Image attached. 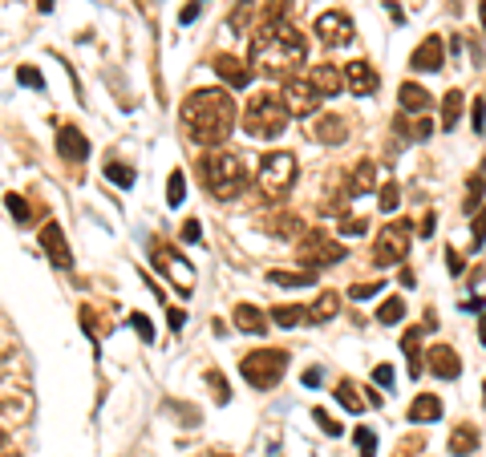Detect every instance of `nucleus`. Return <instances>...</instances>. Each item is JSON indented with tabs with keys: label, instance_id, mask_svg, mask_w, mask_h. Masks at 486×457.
<instances>
[{
	"label": "nucleus",
	"instance_id": "obj_14",
	"mask_svg": "<svg viewBox=\"0 0 486 457\" xmlns=\"http://www.w3.org/2000/svg\"><path fill=\"white\" fill-rule=\"evenodd\" d=\"M426 356H429L426 364H429L434 377H442V381H458V377H462V361H458V353L450 344H434Z\"/></svg>",
	"mask_w": 486,
	"mask_h": 457
},
{
	"label": "nucleus",
	"instance_id": "obj_22",
	"mask_svg": "<svg viewBox=\"0 0 486 457\" xmlns=\"http://www.w3.org/2000/svg\"><path fill=\"white\" fill-rule=\"evenodd\" d=\"M442 417V400L434 397V392H421V397H413L410 405V421H418V425H429V421Z\"/></svg>",
	"mask_w": 486,
	"mask_h": 457
},
{
	"label": "nucleus",
	"instance_id": "obj_17",
	"mask_svg": "<svg viewBox=\"0 0 486 457\" xmlns=\"http://www.w3.org/2000/svg\"><path fill=\"white\" fill-rule=\"evenodd\" d=\"M58 154L66 158V163H81L89 154V138L77 126H61L58 130Z\"/></svg>",
	"mask_w": 486,
	"mask_h": 457
},
{
	"label": "nucleus",
	"instance_id": "obj_48",
	"mask_svg": "<svg viewBox=\"0 0 486 457\" xmlns=\"http://www.w3.org/2000/svg\"><path fill=\"white\" fill-rule=\"evenodd\" d=\"M199 235H203V231H199V223H187V227H182V239H187V243H199Z\"/></svg>",
	"mask_w": 486,
	"mask_h": 457
},
{
	"label": "nucleus",
	"instance_id": "obj_25",
	"mask_svg": "<svg viewBox=\"0 0 486 457\" xmlns=\"http://www.w3.org/2000/svg\"><path fill=\"white\" fill-rule=\"evenodd\" d=\"M478 429H470V425H462V429H454V438H450V453L454 457H470L478 449Z\"/></svg>",
	"mask_w": 486,
	"mask_h": 457
},
{
	"label": "nucleus",
	"instance_id": "obj_44",
	"mask_svg": "<svg viewBox=\"0 0 486 457\" xmlns=\"http://www.w3.org/2000/svg\"><path fill=\"white\" fill-rule=\"evenodd\" d=\"M482 243H486V207L474 215V248H482Z\"/></svg>",
	"mask_w": 486,
	"mask_h": 457
},
{
	"label": "nucleus",
	"instance_id": "obj_41",
	"mask_svg": "<svg viewBox=\"0 0 486 457\" xmlns=\"http://www.w3.org/2000/svg\"><path fill=\"white\" fill-rule=\"evenodd\" d=\"M312 421L324 429V433H328V438H341V425H336V421L328 417V413H324V409H316V413H312Z\"/></svg>",
	"mask_w": 486,
	"mask_h": 457
},
{
	"label": "nucleus",
	"instance_id": "obj_58",
	"mask_svg": "<svg viewBox=\"0 0 486 457\" xmlns=\"http://www.w3.org/2000/svg\"><path fill=\"white\" fill-rule=\"evenodd\" d=\"M203 457H228V453H203Z\"/></svg>",
	"mask_w": 486,
	"mask_h": 457
},
{
	"label": "nucleus",
	"instance_id": "obj_51",
	"mask_svg": "<svg viewBox=\"0 0 486 457\" xmlns=\"http://www.w3.org/2000/svg\"><path fill=\"white\" fill-rule=\"evenodd\" d=\"M182 324H187V316H182L179 308H171V328H174V332H182Z\"/></svg>",
	"mask_w": 486,
	"mask_h": 457
},
{
	"label": "nucleus",
	"instance_id": "obj_15",
	"mask_svg": "<svg viewBox=\"0 0 486 457\" xmlns=\"http://www.w3.org/2000/svg\"><path fill=\"white\" fill-rule=\"evenodd\" d=\"M41 248H45V255L53 259L58 267H69V263H73V251H69L66 231H61L58 223H45V227H41Z\"/></svg>",
	"mask_w": 486,
	"mask_h": 457
},
{
	"label": "nucleus",
	"instance_id": "obj_33",
	"mask_svg": "<svg viewBox=\"0 0 486 457\" xmlns=\"http://www.w3.org/2000/svg\"><path fill=\"white\" fill-rule=\"evenodd\" d=\"M182 199H187V179H182V171H171V179H166V202L179 207Z\"/></svg>",
	"mask_w": 486,
	"mask_h": 457
},
{
	"label": "nucleus",
	"instance_id": "obj_12",
	"mask_svg": "<svg viewBox=\"0 0 486 457\" xmlns=\"http://www.w3.org/2000/svg\"><path fill=\"white\" fill-rule=\"evenodd\" d=\"M154 263L162 267V271H166V276L174 279V284H182V292H191L195 287V271L187 263H182V255L174 248H166V243H158V248H154Z\"/></svg>",
	"mask_w": 486,
	"mask_h": 457
},
{
	"label": "nucleus",
	"instance_id": "obj_21",
	"mask_svg": "<svg viewBox=\"0 0 486 457\" xmlns=\"http://www.w3.org/2000/svg\"><path fill=\"white\" fill-rule=\"evenodd\" d=\"M397 102H401V110H405V114H426V110H429V102H434V97H429L426 89L418 86V81H401V89H397Z\"/></svg>",
	"mask_w": 486,
	"mask_h": 457
},
{
	"label": "nucleus",
	"instance_id": "obj_10",
	"mask_svg": "<svg viewBox=\"0 0 486 457\" xmlns=\"http://www.w3.org/2000/svg\"><path fill=\"white\" fill-rule=\"evenodd\" d=\"M312 33L324 41V45H349V41H353V20L344 17V12L328 9V12H320V17H316Z\"/></svg>",
	"mask_w": 486,
	"mask_h": 457
},
{
	"label": "nucleus",
	"instance_id": "obj_52",
	"mask_svg": "<svg viewBox=\"0 0 486 457\" xmlns=\"http://www.w3.org/2000/svg\"><path fill=\"white\" fill-rule=\"evenodd\" d=\"M446 263H450V271H454V276L462 271V259H458V251H446Z\"/></svg>",
	"mask_w": 486,
	"mask_h": 457
},
{
	"label": "nucleus",
	"instance_id": "obj_43",
	"mask_svg": "<svg viewBox=\"0 0 486 457\" xmlns=\"http://www.w3.org/2000/svg\"><path fill=\"white\" fill-rule=\"evenodd\" d=\"M130 324H134V332H138V336L154 340V328H150V320H146V316H138V312H134V316H130Z\"/></svg>",
	"mask_w": 486,
	"mask_h": 457
},
{
	"label": "nucleus",
	"instance_id": "obj_36",
	"mask_svg": "<svg viewBox=\"0 0 486 457\" xmlns=\"http://www.w3.org/2000/svg\"><path fill=\"white\" fill-rule=\"evenodd\" d=\"M17 81H20L25 89H45V77H41L33 65H20V69H17Z\"/></svg>",
	"mask_w": 486,
	"mask_h": 457
},
{
	"label": "nucleus",
	"instance_id": "obj_24",
	"mask_svg": "<svg viewBox=\"0 0 486 457\" xmlns=\"http://www.w3.org/2000/svg\"><path fill=\"white\" fill-rule=\"evenodd\" d=\"M336 308H341V295H336V292H320V295H316V304L308 308V324H324V320H333Z\"/></svg>",
	"mask_w": 486,
	"mask_h": 457
},
{
	"label": "nucleus",
	"instance_id": "obj_29",
	"mask_svg": "<svg viewBox=\"0 0 486 457\" xmlns=\"http://www.w3.org/2000/svg\"><path fill=\"white\" fill-rule=\"evenodd\" d=\"M267 279L280 287H308L316 279V271H267Z\"/></svg>",
	"mask_w": 486,
	"mask_h": 457
},
{
	"label": "nucleus",
	"instance_id": "obj_40",
	"mask_svg": "<svg viewBox=\"0 0 486 457\" xmlns=\"http://www.w3.org/2000/svg\"><path fill=\"white\" fill-rule=\"evenodd\" d=\"M397 202H401L397 182H385V187H382V210H397Z\"/></svg>",
	"mask_w": 486,
	"mask_h": 457
},
{
	"label": "nucleus",
	"instance_id": "obj_46",
	"mask_svg": "<svg viewBox=\"0 0 486 457\" xmlns=\"http://www.w3.org/2000/svg\"><path fill=\"white\" fill-rule=\"evenodd\" d=\"M373 292H382V284H357V287H349V295H353V300H369Z\"/></svg>",
	"mask_w": 486,
	"mask_h": 457
},
{
	"label": "nucleus",
	"instance_id": "obj_18",
	"mask_svg": "<svg viewBox=\"0 0 486 457\" xmlns=\"http://www.w3.org/2000/svg\"><path fill=\"white\" fill-rule=\"evenodd\" d=\"M308 81L316 86V94H320V97H336L344 89L341 65H312V69H308Z\"/></svg>",
	"mask_w": 486,
	"mask_h": 457
},
{
	"label": "nucleus",
	"instance_id": "obj_2",
	"mask_svg": "<svg viewBox=\"0 0 486 457\" xmlns=\"http://www.w3.org/2000/svg\"><path fill=\"white\" fill-rule=\"evenodd\" d=\"M308 57V41L305 33L288 25V20H276V25H264V29L251 37V61L256 73L272 77V81H288L296 69L305 65Z\"/></svg>",
	"mask_w": 486,
	"mask_h": 457
},
{
	"label": "nucleus",
	"instance_id": "obj_37",
	"mask_svg": "<svg viewBox=\"0 0 486 457\" xmlns=\"http://www.w3.org/2000/svg\"><path fill=\"white\" fill-rule=\"evenodd\" d=\"M105 179L118 182V187H134V171H130V166H118V163L105 166Z\"/></svg>",
	"mask_w": 486,
	"mask_h": 457
},
{
	"label": "nucleus",
	"instance_id": "obj_50",
	"mask_svg": "<svg viewBox=\"0 0 486 457\" xmlns=\"http://www.w3.org/2000/svg\"><path fill=\"white\" fill-rule=\"evenodd\" d=\"M300 381H305V389H312V385H320V369H308L305 377H300Z\"/></svg>",
	"mask_w": 486,
	"mask_h": 457
},
{
	"label": "nucleus",
	"instance_id": "obj_6",
	"mask_svg": "<svg viewBox=\"0 0 486 457\" xmlns=\"http://www.w3.org/2000/svg\"><path fill=\"white\" fill-rule=\"evenodd\" d=\"M256 182H259V191L272 194V199H280V194L292 191V182H296V158L288 150H272L259 158V171H256Z\"/></svg>",
	"mask_w": 486,
	"mask_h": 457
},
{
	"label": "nucleus",
	"instance_id": "obj_31",
	"mask_svg": "<svg viewBox=\"0 0 486 457\" xmlns=\"http://www.w3.org/2000/svg\"><path fill=\"white\" fill-rule=\"evenodd\" d=\"M333 392H336V400H341L349 413H361V409H365V400L357 397V385H353V381H341Z\"/></svg>",
	"mask_w": 486,
	"mask_h": 457
},
{
	"label": "nucleus",
	"instance_id": "obj_49",
	"mask_svg": "<svg viewBox=\"0 0 486 457\" xmlns=\"http://www.w3.org/2000/svg\"><path fill=\"white\" fill-rule=\"evenodd\" d=\"M482 118H486V105H482V97H478L474 102V130L482 133Z\"/></svg>",
	"mask_w": 486,
	"mask_h": 457
},
{
	"label": "nucleus",
	"instance_id": "obj_34",
	"mask_svg": "<svg viewBox=\"0 0 486 457\" xmlns=\"http://www.w3.org/2000/svg\"><path fill=\"white\" fill-rule=\"evenodd\" d=\"M486 194V166H478V174L470 179V194H467V210H474Z\"/></svg>",
	"mask_w": 486,
	"mask_h": 457
},
{
	"label": "nucleus",
	"instance_id": "obj_7",
	"mask_svg": "<svg viewBox=\"0 0 486 457\" xmlns=\"http://www.w3.org/2000/svg\"><path fill=\"white\" fill-rule=\"evenodd\" d=\"M341 259H349L344 243L320 235V231L300 235V263H305V271H320V267H333V263H341Z\"/></svg>",
	"mask_w": 486,
	"mask_h": 457
},
{
	"label": "nucleus",
	"instance_id": "obj_11",
	"mask_svg": "<svg viewBox=\"0 0 486 457\" xmlns=\"http://www.w3.org/2000/svg\"><path fill=\"white\" fill-rule=\"evenodd\" d=\"M377 86H382V77H377V69H373L369 61H349V65H344V89L353 97L377 94Z\"/></svg>",
	"mask_w": 486,
	"mask_h": 457
},
{
	"label": "nucleus",
	"instance_id": "obj_27",
	"mask_svg": "<svg viewBox=\"0 0 486 457\" xmlns=\"http://www.w3.org/2000/svg\"><path fill=\"white\" fill-rule=\"evenodd\" d=\"M458 118H462V94L450 89V94L442 97V130H454Z\"/></svg>",
	"mask_w": 486,
	"mask_h": 457
},
{
	"label": "nucleus",
	"instance_id": "obj_39",
	"mask_svg": "<svg viewBox=\"0 0 486 457\" xmlns=\"http://www.w3.org/2000/svg\"><path fill=\"white\" fill-rule=\"evenodd\" d=\"M207 385H211V389H215V400H220V405H228V400H231V392H228V381H223L220 372H207Z\"/></svg>",
	"mask_w": 486,
	"mask_h": 457
},
{
	"label": "nucleus",
	"instance_id": "obj_54",
	"mask_svg": "<svg viewBox=\"0 0 486 457\" xmlns=\"http://www.w3.org/2000/svg\"><path fill=\"white\" fill-rule=\"evenodd\" d=\"M478 20H482V33H486V0H478Z\"/></svg>",
	"mask_w": 486,
	"mask_h": 457
},
{
	"label": "nucleus",
	"instance_id": "obj_32",
	"mask_svg": "<svg viewBox=\"0 0 486 457\" xmlns=\"http://www.w3.org/2000/svg\"><path fill=\"white\" fill-rule=\"evenodd\" d=\"M418 336H421V328H410V332L401 336V348H405V356H410V372L418 377L421 372V353H418Z\"/></svg>",
	"mask_w": 486,
	"mask_h": 457
},
{
	"label": "nucleus",
	"instance_id": "obj_4",
	"mask_svg": "<svg viewBox=\"0 0 486 457\" xmlns=\"http://www.w3.org/2000/svg\"><path fill=\"white\" fill-rule=\"evenodd\" d=\"M288 110H284V97L272 94V89H259V94L248 97L243 105V130L251 138H280L288 130Z\"/></svg>",
	"mask_w": 486,
	"mask_h": 457
},
{
	"label": "nucleus",
	"instance_id": "obj_13",
	"mask_svg": "<svg viewBox=\"0 0 486 457\" xmlns=\"http://www.w3.org/2000/svg\"><path fill=\"white\" fill-rule=\"evenodd\" d=\"M410 65L418 69V73H438V69L446 65V45H442V37L421 41V45L410 53Z\"/></svg>",
	"mask_w": 486,
	"mask_h": 457
},
{
	"label": "nucleus",
	"instance_id": "obj_5",
	"mask_svg": "<svg viewBox=\"0 0 486 457\" xmlns=\"http://www.w3.org/2000/svg\"><path fill=\"white\" fill-rule=\"evenodd\" d=\"M239 372H243V381H248L251 389H272V385L288 372V353H280V348H256V353H243Z\"/></svg>",
	"mask_w": 486,
	"mask_h": 457
},
{
	"label": "nucleus",
	"instance_id": "obj_57",
	"mask_svg": "<svg viewBox=\"0 0 486 457\" xmlns=\"http://www.w3.org/2000/svg\"><path fill=\"white\" fill-rule=\"evenodd\" d=\"M0 449H4V429H0Z\"/></svg>",
	"mask_w": 486,
	"mask_h": 457
},
{
	"label": "nucleus",
	"instance_id": "obj_47",
	"mask_svg": "<svg viewBox=\"0 0 486 457\" xmlns=\"http://www.w3.org/2000/svg\"><path fill=\"white\" fill-rule=\"evenodd\" d=\"M373 381L390 389V385H393V369H390V364H377V369H373Z\"/></svg>",
	"mask_w": 486,
	"mask_h": 457
},
{
	"label": "nucleus",
	"instance_id": "obj_26",
	"mask_svg": "<svg viewBox=\"0 0 486 457\" xmlns=\"http://www.w3.org/2000/svg\"><path fill=\"white\" fill-rule=\"evenodd\" d=\"M267 231L276 239H300L305 235V227H300V219L296 215H280V219H267Z\"/></svg>",
	"mask_w": 486,
	"mask_h": 457
},
{
	"label": "nucleus",
	"instance_id": "obj_8",
	"mask_svg": "<svg viewBox=\"0 0 486 457\" xmlns=\"http://www.w3.org/2000/svg\"><path fill=\"white\" fill-rule=\"evenodd\" d=\"M410 243H413V235H410V223H385L382 227V235L373 239V263H382V267H390V263H401V259L410 255Z\"/></svg>",
	"mask_w": 486,
	"mask_h": 457
},
{
	"label": "nucleus",
	"instance_id": "obj_45",
	"mask_svg": "<svg viewBox=\"0 0 486 457\" xmlns=\"http://www.w3.org/2000/svg\"><path fill=\"white\" fill-rule=\"evenodd\" d=\"M365 227H369L365 219H344L336 231H341V235H365Z\"/></svg>",
	"mask_w": 486,
	"mask_h": 457
},
{
	"label": "nucleus",
	"instance_id": "obj_16",
	"mask_svg": "<svg viewBox=\"0 0 486 457\" xmlns=\"http://www.w3.org/2000/svg\"><path fill=\"white\" fill-rule=\"evenodd\" d=\"M215 73L228 81V89H248L251 77H256V69L243 65L239 57H228V53H223V57H215Z\"/></svg>",
	"mask_w": 486,
	"mask_h": 457
},
{
	"label": "nucleus",
	"instance_id": "obj_3",
	"mask_svg": "<svg viewBox=\"0 0 486 457\" xmlns=\"http://www.w3.org/2000/svg\"><path fill=\"white\" fill-rule=\"evenodd\" d=\"M199 179H203V187H207L215 199H235V194H243L248 191V182H251V174H248V166H243V158L239 154H231V150H207L199 158Z\"/></svg>",
	"mask_w": 486,
	"mask_h": 457
},
{
	"label": "nucleus",
	"instance_id": "obj_56",
	"mask_svg": "<svg viewBox=\"0 0 486 457\" xmlns=\"http://www.w3.org/2000/svg\"><path fill=\"white\" fill-rule=\"evenodd\" d=\"M37 4H41V12H49V9H53V0H37Z\"/></svg>",
	"mask_w": 486,
	"mask_h": 457
},
{
	"label": "nucleus",
	"instance_id": "obj_20",
	"mask_svg": "<svg viewBox=\"0 0 486 457\" xmlns=\"http://www.w3.org/2000/svg\"><path fill=\"white\" fill-rule=\"evenodd\" d=\"M235 328H239V332L259 336V332H267V328H272V320H267V312H259L256 304H239L235 308Z\"/></svg>",
	"mask_w": 486,
	"mask_h": 457
},
{
	"label": "nucleus",
	"instance_id": "obj_53",
	"mask_svg": "<svg viewBox=\"0 0 486 457\" xmlns=\"http://www.w3.org/2000/svg\"><path fill=\"white\" fill-rule=\"evenodd\" d=\"M462 308H467V312H482V308H486V300H482V295H474V300H467V304H462Z\"/></svg>",
	"mask_w": 486,
	"mask_h": 457
},
{
	"label": "nucleus",
	"instance_id": "obj_38",
	"mask_svg": "<svg viewBox=\"0 0 486 457\" xmlns=\"http://www.w3.org/2000/svg\"><path fill=\"white\" fill-rule=\"evenodd\" d=\"M357 449H361V457H373V453H377V438H373L365 425L357 429Z\"/></svg>",
	"mask_w": 486,
	"mask_h": 457
},
{
	"label": "nucleus",
	"instance_id": "obj_55",
	"mask_svg": "<svg viewBox=\"0 0 486 457\" xmlns=\"http://www.w3.org/2000/svg\"><path fill=\"white\" fill-rule=\"evenodd\" d=\"M478 340L486 344V316H482V324H478Z\"/></svg>",
	"mask_w": 486,
	"mask_h": 457
},
{
	"label": "nucleus",
	"instance_id": "obj_1",
	"mask_svg": "<svg viewBox=\"0 0 486 457\" xmlns=\"http://www.w3.org/2000/svg\"><path fill=\"white\" fill-rule=\"evenodd\" d=\"M235 118H239V110L228 89H195V94L179 105V122H182V130H187V138H191L195 146H211V150L231 138Z\"/></svg>",
	"mask_w": 486,
	"mask_h": 457
},
{
	"label": "nucleus",
	"instance_id": "obj_30",
	"mask_svg": "<svg viewBox=\"0 0 486 457\" xmlns=\"http://www.w3.org/2000/svg\"><path fill=\"white\" fill-rule=\"evenodd\" d=\"M401 316H405V300H401V295H390V300L377 308V324H397Z\"/></svg>",
	"mask_w": 486,
	"mask_h": 457
},
{
	"label": "nucleus",
	"instance_id": "obj_28",
	"mask_svg": "<svg viewBox=\"0 0 486 457\" xmlns=\"http://www.w3.org/2000/svg\"><path fill=\"white\" fill-rule=\"evenodd\" d=\"M373 182H377V166H373L369 158H361V163H357V171H353V194H369Z\"/></svg>",
	"mask_w": 486,
	"mask_h": 457
},
{
	"label": "nucleus",
	"instance_id": "obj_9",
	"mask_svg": "<svg viewBox=\"0 0 486 457\" xmlns=\"http://www.w3.org/2000/svg\"><path fill=\"white\" fill-rule=\"evenodd\" d=\"M280 97H284V110H288L292 118L316 114V110H320V102H324V97L316 94L312 81H308V77H296V73L284 81V94H280Z\"/></svg>",
	"mask_w": 486,
	"mask_h": 457
},
{
	"label": "nucleus",
	"instance_id": "obj_42",
	"mask_svg": "<svg viewBox=\"0 0 486 457\" xmlns=\"http://www.w3.org/2000/svg\"><path fill=\"white\" fill-rule=\"evenodd\" d=\"M4 202H9V210H12V215H17V219H20V223L29 219V202L20 199V194H9V199H4Z\"/></svg>",
	"mask_w": 486,
	"mask_h": 457
},
{
	"label": "nucleus",
	"instance_id": "obj_35",
	"mask_svg": "<svg viewBox=\"0 0 486 457\" xmlns=\"http://www.w3.org/2000/svg\"><path fill=\"white\" fill-rule=\"evenodd\" d=\"M288 0H267L264 4V25H276V20H288Z\"/></svg>",
	"mask_w": 486,
	"mask_h": 457
},
{
	"label": "nucleus",
	"instance_id": "obj_23",
	"mask_svg": "<svg viewBox=\"0 0 486 457\" xmlns=\"http://www.w3.org/2000/svg\"><path fill=\"white\" fill-rule=\"evenodd\" d=\"M267 320H272L276 328H296V324H305L308 320V308L305 304H280V308L267 312Z\"/></svg>",
	"mask_w": 486,
	"mask_h": 457
},
{
	"label": "nucleus",
	"instance_id": "obj_19",
	"mask_svg": "<svg viewBox=\"0 0 486 457\" xmlns=\"http://www.w3.org/2000/svg\"><path fill=\"white\" fill-rule=\"evenodd\" d=\"M312 138L316 142H324V146H341L344 138H349V126H344V118L324 114V118H316L312 122Z\"/></svg>",
	"mask_w": 486,
	"mask_h": 457
}]
</instances>
